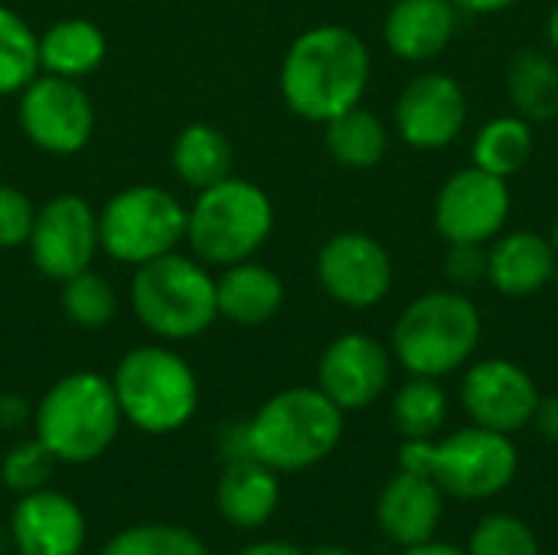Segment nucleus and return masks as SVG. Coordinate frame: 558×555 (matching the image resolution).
Masks as SVG:
<instances>
[{
  "mask_svg": "<svg viewBox=\"0 0 558 555\" xmlns=\"http://www.w3.org/2000/svg\"><path fill=\"white\" fill-rule=\"evenodd\" d=\"M373 56L360 33L340 23H320L294 36L281 59L278 85L284 105L314 124L363 105Z\"/></svg>",
  "mask_w": 558,
  "mask_h": 555,
  "instance_id": "nucleus-1",
  "label": "nucleus"
},
{
  "mask_svg": "<svg viewBox=\"0 0 558 555\" xmlns=\"http://www.w3.org/2000/svg\"><path fill=\"white\" fill-rule=\"evenodd\" d=\"M399 468L432 478L451 500L481 504L513 487L520 474V451L513 445V435L490 432L471 422L438 438L402 442Z\"/></svg>",
  "mask_w": 558,
  "mask_h": 555,
  "instance_id": "nucleus-2",
  "label": "nucleus"
},
{
  "mask_svg": "<svg viewBox=\"0 0 558 555\" xmlns=\"http://www.w3.org/2000/svg\"><path fill=\"white\" fill-rule=\"evenodd\" d=\"M484 340L481 307L468 291H425L402 307L392 324L389 350L409 376L445 379L464 370Z\"/></svg>",
  "mask_w": 558,
  "mask_h": 555,
  "instance_id": "nucleus-3",
  "label": "nucleus"
},
{
  "mask_svg": "<svg viewBox=\"0 0 558 555\" xmlns=\"http://www.w3.org/2000/svg\"><path fill=\"white\" fill-rule=\"evenodd\" d=\"M343 415L317 386L281 389L245 422L248 455L278 474L307 471L337 451Z\"/></svg>",
  "mask_w": 558,
  "mask_h": 555,
  "instance_id": "nucleus-4",
  "label": "nucleus"
},
{
  "mask_svg": "<svg viewBox=\"0 0 558 555\" xmlns=\"http://www.w3.org/2000/svg\"><path fill=\"white\" fill-rule=\"evenodd\" d=\"M124 415L111 379L92 370L62 376L33 409L36 438L59 464H88L118 438Z\"/></svg>",
  "mask_w": 558,
  "mask_h": 555,
  "instance_id": "nucleus-5",
  "label": "nucleus"
},
{
  "mask_svg": "<svg viewBox=\"0 0 558 555\" xmlns=\"http://www.w3.org/2000/svg\"><path fill=\"white\" fill-rule=\"evenodd\" d=\"M271 232L275 206L268 193L235 173L196 190V200L186 209V242L203 265L226 268L255 258Z\"/></svg>",
  "mask_w": 558,
  "mask_h": 555,
  "instance_id": "nucleus-6",
  "label": "nucleus"
},
{
  "mask_svg": "<svg viewBox=\"0 0 558 555\" xmlns=\"http://www.w3.org/2000/svg\"><path fill=\"white\" fill-rule=\"evenodd\" d=\"M134 317L160 340H193L216 321V278L196 255L167 252L134 268Z\"/></svg>",
  "mask_w": 558,
  "mask_h": 555,
  "instance_id": "nucleus-7",
  "label": "nucleus"
},
{
  "mask_svg": "<svg viewBox=\"0 0 558 555\" xmlns=\"http://www.w3.org/2000/svg\"><path fill=\"white\" fill-rule=\"evenodd\" d=\"M124 422L147 435H170L183 429L199 406V383L193 366L170 347L147 343L121 357L111 376Z\"/></svg>",
  "mask_w": 558,
  "mask_h": 555,
  "instance_id": "nucleus-8",
  "label": "nucleus"
},
{
  "mask_svg": "<svg viewBox=\"0 0 558 555\" xmlns=\"http://www.w3.org/2000/svg\"><path fill=\"white\" fill-rule=\"evenodd\" d=\"M186 239V206L163 186L137 183L118 190L98 209L101 252L121 265H144Z\"/></svg>",
  "mask_w": 558,
  "mask_h": 555,
  "instance_id": "nucleus-9",
  "label": "nucleus"
},
{
  "mask_svg": "<svg viewBox=\"0 0 558 555\" xmlns=\"http://www.w3.org/2000/svg\"><path fill=\"white\" fill-rule=\"evenodd\" d=\"M513 213L510 180H500L481 167L454 170L435 193L432 219L448 245H487L497 239Z\"/></svg>",
  "mask_w": 558,
  "mask_h": 555,
  "instance_id": "nucleus-10",
  "label": "nucleus"
},
{
  "mask_svg": "<svg viewBox=\"0 0 558 555\" xmlns=\"http://www.w3.org/2000/svg\"><path fill=\"white\" fill-rule=\"evenodd\" d=\"M16 98V118L29 144L56 157H72L88 147L95 108L75 79L39 72Z\"/></svg>",
  "mask_w": 558,
  "mask_h": 555,
  "instance_id": "nucleus-11",
  "label": "nucleus"
},
{
  "mask_svg": "<svg viewBox=\"0 0 558 555\" xmlns=\"http://www.w3.org/2000/svg\"><path fill=\"white\" fill-rule=\"evenodd\" d=\"M29 258L36 272L49 281H65L85 268H92L101 252L98 242V209L75 193H62L36 206L29 229Z\"/></svg>",
  "mask_w": 558,
  "mask_h": 555,
  "instance_id": "nucleus-12",
  "label": "nucleus"
},
{
  "mask_svg": "<svg viewBox=\"0 0 558 555\" xmlns=\"http://www.w3.org/2000/svg\"><path fill=\"white\" fill-rule=\"evenodd\" d=\"M461 409L464 415L490 432L517 435L533 425L536 406L543 399L533 373L507 357L471 360L461 376Z\"/></svg>",
  "mask_w": 558,
  "mask_h": 555,
  "instance_id": "nucleus-13",
  "label": "nucleus"
},
{
  "mask_svg": "<svg viewBox=\"0 0 558 555\" xmlns=\"http://www.w3.org/2000/svg\"><path fill=\"white\" fill-rule=\"evenodd\" d=\"M317 281L324 294L350 311H369L392 291V255L369 232H337L317 252Z\"/></svg>",
  "mask_w": 558,
  "mask_h": 555,
  "instance_id": "nucleus-14",
  "label": "nucleus"
},
{
  "mask_svg": "<svg viewBox=\"0 0 558 555\" xmlns=\"http://www.w3.org/2000/svg\"><path fill=\"white\" fill-rule=\"evenodd\" d=\"M392 350L363 330L333 337L317 360V389L343 412H360L379 402L392 383Z\"/></svg>",
  "mask_w": 558,
  "mask_h": 555,
  "instance_id": "nucleus-15",
  "label": "nucleus"
},
{
  "mask_svg": "<svg viewBox=\"0 0 558 555\" xmlns=\"http://www.w3.org/2000/svg\"><path fill=\"white\" fill-rule=\"evenodd\" d=\"M392 121L396 134L412 150H445L468 124L464 85L448 72H422L399 92Z\"/></svg>",
  "mask_w": 558,
  "mask_h": 555,
  "instance_id": "nucleus-16",
  "label": "nucleus"
},
{
  "mask_svg": "<svg viewBox=\"0 0 558 555\" xmlns=\"http://www.w3.org/2000/svg\"><path fill=\"white\" fill-rule=\"evenodd\" d=\"M16 555H78L85 546V514L59 491L23 494L10 517Z\"/></svg>",
  "mask_w": 558,
  "mask_h": 555,
  "instance_id": "nucleus-17",
  "label": "nucleus"
},
{
  "mask_svg": "<svg viewBox=\"0 0 558 555\" xmlns=\"http://www.w3.org/2000/svg\"><path fill=\"white\" fill-rule=\"evenodd\" d=\"M445 494L441 487L415 471H396L376 500V523L389 543L415 546L432 536H438V527L445 520Z\"/></svg>",
  "mask_w": 558,
  "mask_h": 555,
  "instance_id": "nucleus-18",
  "label": "nucleus"
},
{
  "mask_svg": "<svg viewBox=\"0 0 558 555\" xmlns=\"http://www.w3.org/2000/svg\"><path fill=\"white\" fill-rule=\"evenodd\" d=\"M558 272V255L549 236L533 229H504L487 242V285L510 301L539 294Z\"/></svg>",
  "mask_w": 558,
  "mask_h": 555,
  "instance_id": "nucleus-19",
  "label": "nucleus"
},
{
  "mask_svg": "<svg viewBox=\"0 0 558 555\" xmlns=\"http://www.w3.org/2000/svg\"><path fill=\"white\" fill-rule=\"evenodd\" d=\"M461 10L451 0H392L383 20V43L402 62H432L458 36Z\"/></svg>",
  "mask_w": 558,
  "mask_h": 555,
  "instance_id": "nucleus-20",
  "label": "nucleus"
},
{
  "mask_svg": "<svg viewBox=\"0 0 558 555\" xmlns=\"http://www.w3.org/2000/svg\"><path fill=\"white\" fill-rule=\"evenodd\" d=\"M278 504H281L278 471H271L252 455L226 461L216 487V507L226 523L239 530H258L275 517Z\"/></svg>",
  "mask_w": 558,
  "mask_h": 555,
  "instance_id": "nucleus-21",
  "label": "nucleus"
},
{
  "mask_svg": "<svg viewBox=\"0 0 558 555\" xmlns=\"http://www.w3.org/2000/svg\"><path fill=\"white\" fill-rule=\"evenodd\" d=\"M284 304V281L262 262L245 258L226 265L216 278V311L239 327L268 324Z\"/></svg>",
  "mask_w": 558,
  "mask_h": 555,
  "instance_id": "nucleus-22",
  "label": "nucleus"
},
{
  "mask_svg": "<svg viewBox=\"0 0 558 555\" xmlns=\"http://www.w3.org/2000/svg\"><path fill=\"white\" fill-rule=\"evenodd\" d=\"M507 98L530 124L558 118V59L546 49L526 46L507 62Z\"/></svg>",
  "mask_w": 558,
  "mask_h": 555,
  "instance_id": "nucleus-23",
  "label": "nucleus"
},
{
  "mask_svg": "<svg viewBox=\"0 0 558 555\" xmlns=\"http://www.w3.org/2000/svg\"><path fill=\"white\" fill-rule=\"evenodd\" d=\"M105 33L82 16L56 20L39 36V69L62 79H85L105 62Z\"/></svg>",
  "mask_w": 558,
  "mask_h": 555,
  "instance_id": "nucleus-24",
  "label": "nucleus"
},
{
  "mask_svg": "<svg viewBox=\"0 0 558 555\" xmlns=\"http://www.w3.org/2000/svg\"><path fill=\"white\" fill-rule=\"evenodd\" d=\"M232 160H235L232 141L216 124H206V121H193L180 128L170 147L173 173L193 190H206L232 177Z\"/></svg>",
  "mask_w": 558,
  "mask_h": 555,
  "instance_id": "nucleus-25",
  "label": "nucleus"
},
{
  "mask_svg": "<svg viewBox=\"0 0 558 555\" xmlns=\"http://www.w3.org/2000/svg\"><path fill=\"white\" fill-rule=\"evenodd\" d=\"M533 128L536 124H530L517 111L484 121L471 141V164L500 177V180L517 177L536 150V131Z\"/></svg>",
  "mask_w": 558,
  "mask_h": 555,
  "instance_id": "nucleus-26",
  "label": "nucleus"
},
{
  "mask_svg": "<svg viewBox=\"0 0 558 555\" xmlns=\"http://www.w3.org/2000/svg\"><path fill=\"white\" fill-rule=\"evenodd\" d=\"M324 144L340 167L373 170L389 150V128L376 111L356 105L324 124Z\"/></svg>",
  "mask_w": 558,
  "mask_h": 555,
  "instance_id": "nucleus-27",
  "label": "nucleus"
},
{
  "mask_svg": "<svg viewBox=\"0 0 558 555\" xmlns=\"http://www.w3.org/2000/svg\"><path fill=\"white\" fill-rule=\"evenodd\" d=\"M392 425L402 435V442H422L438 438L451 415V399L441 386V379L432 376H409L392 393Z\"/></svg>",
  "mask_w": 558,
  "mask_h": 555,
  "instance_id": "nucleus-28",
  "label": "nucleus"
},
{
  "mask_svg": "<svg viewBox=\"0 0 558 555\" xmlns=\"http://www.w3.org/2000/svg\"><path fill=\"white\" fill-rule=\"evenodd\" d=\"M39 72V36L16 10L0 3V98L20 95Z\"/></svg>",
  "mask_w": 558,
  "mask_h": 555,
  "instance_id": "nucleus-29",
  "label": "nucleus"
},
{
  "mask_svg": "<svg viewBox=\"0 0 558 555\" xmlns=\"http://www.w3.org/2000/svg\"><path fill=\"white\" fill-rule=\"evenodd\" d=\"M62 311L75 327L98 330L114 321L118 314V294L108 278L85 268L62 281Z\"/></svg>",
  "mask_w": 558,
  "mask_h": 555,
  "instance_id": "nucleus-30",
  "label": "nucleus"
},
{
  "mask_svg": "<svg viewBox=\"0 0 558 555\" xmlns=\"http://www.w3.org/2000/svg\"><path fill=\"white\" fill-rule=\"evenodd\" d=\"M98 555H209V550L183 527L141 523L114 533Z\"/></svg>",
  "mask_w": 558,
  "mask_h": 555,
  "instance_id": "nucleus-31",
  "label": "nucleus"
},
{
  "mask_svg": "<svg viewBox=\"0 0 558 555\" xmlns=\"http://www.w3.org/2000/svg\"><path fill=\"white\" fill-rule=\"evenodd\" d=\"M468 555H543L536 530L513 514H487L468 536Z\"/></svg>",
  "mask_w": 558,
  "mask_h": 555,
  "instance_id": "nucleus-32",
  "label": "nucleus"
},
{
  "mask_svg": "<svg viewBox=\"0 0 558 555\" xmlns=\"http://www.w3.org/2000/svg\"><path fill=\"white\" fill-rule=\"evenodd\" d=\"M59 461L46 451V445L39 438L33 442H20L7 451L3 464H0V478L3 484L13 491V494H33V491H43L52 478V468Z\"/></svg>",
  "mask_w": 558,
  "mask_h": 555,
  "instance_id": "nucleus-33",
  "label": "nucleus"
},
{
  "mask_svg": "<svg viewBox=\"0 0 558 555\" xmlns=\"http://www.w3.org/2000/svg\"><path fill=\"white\" fill-rule=\"evenodd\" d=\"M36 206L13 183H0V249H20L29 239Z\"/></svg>",
  "mask_w": 558,
  "mask_h": 555,
  "instance_id": "nucleus-34",
  "label": "nucleus"
},
{
  "mask_svg": "<svg viewBox=\"0 0 558 555\" xmlns=\"http://www.w3.org/2000/svg\"><path fill=\"white\" fill-rule=\"evenodd\" d=\"M448 288L471 291L487 281V245H448L445 255Z\"/></svg>",
  "mask_w": 558,
  "mask_h": 555,
  "instance_id": "nucleus-35",
  "label": "nucleus"
},
{
  "mask_svg": "<svg viewBox=\"0 0 558 555\" xmlns=\"http://www.w3.org/2000/svg\"><path fill=\"white\" fill-rule=\"evenodd\" d=\"M533 425H536V432H539V438H543L546 445L558 448V393L539 399L536 415H533Z\"/></svg>",
  "mask_w": 558,
  "mask_h": 555,
  "instance_id": "nucleus-36",
  "label": "nucleus"
},
{
  "mask_svg": "<svg viewBox=\"0 0 558 555\" xmlns=\"http://www.w3.org/2000/svg\"><path fill=\"white\" fill-rule=\"evenodd\" d=\"M26 419H29V406H26V399L23 396H0V425L3 429H20V425H26Z\"/></svg>",
  "mask_w": 558,
  "mask_h": 555,
  "instance_id": "nucleus-37",
  "label": "nucleus"
},
{
  "mask_svg": "<svg viewBox=\"0 0 558 555\" xmlns=\"http://www.w3.org/2000/svg\"><path fill=\"white\" fill-rule=\"evenodd\" d=\"M461 13H474V16H494L504 13L510 7H517L520 0H451Z\"/></svg>",
  "mask_w": 558,
  "mask_h": 555,
  "instance_id": "nucleus-38",
  "label": "nucleus"
},
{
  "mask_svg": "<svg viewBox=\"0 0 558 555\" xmlns=\"http://www.w3.org/2000/svg\"><path fill=\"white\" fill-rule=\"evenodd\" d=\"M399 555H468L464 546H454V543H445V540H425V543H415V546H402Z\"/></svg>",
  "mask_w": 558,
  "mask_h": 555,
  "instance_id": "nucleus-39",
  "label": "nucleus"
},
{
  "mask_svg": "<svg viewBox=\"0 0 558 555\" xmlns=\"http://www.w3.org/2000/svg\"><path fill=\"white\" fill-rule=\"evenodd\" d=\"M235 555H307V553H301V550H294V546H288V543H275V540H268V543L245 546L242 553H235Z\"/></svg>",
  "mask_w": 558,
  "mask_h": 555,
  "instance_id": "nucleus-40",
  "label": "nucleus"
},
{
  "mask_svg": "<svg viewBox=\"0 0 558 555\" xmlns=\"http://www.w3.org/2000/svg\"><path fill=\"white\" fill-rule=\"evenodd\" d=\"M546 43H549V52L558 59V3L546 16Z\"/></svg>",
  "mask_w": 558,
  "mask_h": 555,
  "instance_id": "nucleus-41",
  "label": "nucleus"
},
{
  "mask_svg": "<svg viewBox=\"0 0 558 555\" xmlns=\"http://www.w3.org/2000/svg\"><path fill=\"white\" fill-rule=\"evenodd\" d=\"M307 555H356L353 550H347V546H317L314 553Z\"/></svg>",
  "mask_w": 558,
  "mask_h": 555,
  "instance_id": "nucleus-42",
  "label": "nucleus"
},
{
  "mask_svg": "<svg viewBox=\"0 0 558 555\" xmlns=\"http://www.w3.org/2000/svg\"><path fill=\"white\" fill-rule=\"evenodd\" d=\"M549 239H553V249H556V255H558V216H556V222H553V232H549Z\"/></svg>",
  "mask_w": 558,
  "mask_h": 555,
  "instance_id": "nucleus-43",
  "label": "nucleus"
}]
</instances>
